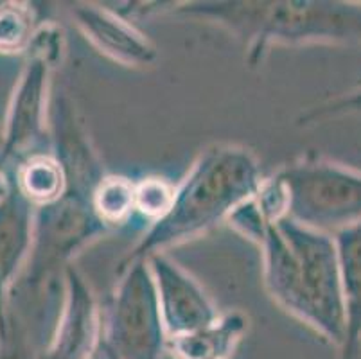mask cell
<instances>
[{"instance_id": "obj_1", "label": "cell", "mask_w": 361, "mask_h": 359, "mask_svg": "<svg viewBox=\"0 0 361 359\" xmlns=\"http://www.w3.org/2000/svg\"><path fill=\"white\" fill-rule=\"evenodd\" d=\"M264 257L266 288L282 309L329 341H345V305L340 262L329 233L282 216L266 219L254 197L228 217Z\"/></svg>"}, {"instance_id": "obj_2", "label": "cell", "mask_w": 361, "mask_h": 359, "mask_svg": "<svg viewBox=\"0 0 361 359\" xmlns=\"http://www.w3.org/2000/svg\"><path fill=\"white\" fill-rule=\"evenodd\" d=\"M261 167L250 150L219 144L203 151L191 173L175 189V200L142 241L119 266V273L137 261H146L167 246L178 245L231 217L261 189Z\"/></svg>"}, {"instance_id": "obj_3", "label": "cell", "mask_w": 361, "mask_h": 359, "mask_svg": "<svg viewBox=\"0 0 361 359\" xmlns=\"http://www.w3.org/2000/svg\"><path fill=\"white\" fill-rule=\"evenodd\" d=\"M178 13L218 22L241 36L250 63L270 45L360 42L361 6L340 2H192Z\"/></svg>"}, {"instance_id": "obj_4", "label": "cell", "mask_w": 361, "mask_h": 359, "mask_svg": "<svg viewBox=\"0 0 361 359\" xmlns=\"http://www.w3.org/2000/svg\"><path fill=\"white\" fill-rule=\"evenodd\" d=\"M286 216L318 232H341L361 223V173L324 158H306L275 176Z\"/></svg>"}, {"instance_id": "obj_5", "label": "cell", "mask_w": 361, "mask_h": 359, "mask_svg": "<svg viewBox=\"0 0 361 359\" xmlns=\"http://www.w3.org/2000/svg\"><path fill=\"white\" fill-rule=\"evenodd\" d=\"M106 229L94 209V196L67 187L56 202L38 210L31 253L13 286L60 281L68 259Z\"/></svg>"}, {"instance_id": "obj_6", "label": "cell", "mask_w": 361, "mask_h": 359, "mask_svg": "<svg viewBox=\"0 0 361 359\" xmlns=\"http://www.w3.org/2000/svg\"><path fill=\"white\" fill-rule=\"evenodd\" d=\"M114 304L108 315L104 345L116 359H164L167 336L160 311L155 276L147 261L131 262L119 273Z\"/></svg>"}, {"instance_id": "obj_7", "label": "cell", "mask_w": 361, "mask_h": 359, "mask_svg": "<svg viewBox=\"0 0 361 359\" xmlns=\"http://www.w3.org/2000/svg\"><path fill=\"white\" fill-rule=\"evenodd\" d=\"M63 51V32L56 25L42 28L29 45V59L13 95L6 130V154L20 153L44 135L49 78Z\"/></svg>"}, {"instance_id": "obj_8", "label": "cell", "mask_w": 361, "mask_h": 359, "mask_svg": "<svg viewBox=\"0 0 361 359\" xmlns=\"http://www.w3.org/2000/svg\"><path fill=\"white\" fill-rule=\"evenodd\" d=\"M159 291L164 327L169 338L214 324L219 316L202 286L164 253L146 259Z\"/></svg>"}, {"instance_id": "obj_9", "label": "cell", "mask_w": 361, "mask_h": 359, "mask_svg": "<svg viewBox=\"0 0 361 359\" xmlns=\"http://www.w3.org/2000/svg\"><path fill=\"white\" fill-rule=\"evenodd\" d=\"M67 298L44 359H92L103 334L96 296L74 266H67Z\"/></svg>"}, {"instance_id": "obj_10", "label": "cell", "mask_w": 361, "mask_h": 359, "mask_svg": "<svg viewBox=\"0 0 361 359\" xmlns=\"http://www.w3.org/2000/svg\"><path fill=\"white\" fill-rule=\"evenodd\" d=\"M72 15L83 35L111 59L128 67H146L157 61L155 45L111 9L75 4Z\"/></svg>"}, {"instance_id": "obj_11", "label": "cell", "mask_w": 361, "mask_h": 359, "mask_svg": "<svg viewBox=\"0 0 361 359\" xmlns=\"http://www.w3.org/2000/svg\"><path fill=\"white\" fill-rule=\"evenodd\" d=\"M54 130L56 160L63 169L67 187L94 196L106 176L75 107L65 95H58L54 101Z\"/></svg>"}, {"instance_id": "obj_12", "label": "cell", "mask_w": 361, "mask_h": 359, "mask_svg": "<svg viewBox=\"0 0 361 359\" xmlns=\"http://www.w3.org/2000/svg\"><path fill=\"white\" fill-rule=\"evenodd\" d=\"M32 237V202L16 187L0 203V322L6 318V293L27 262Z\"/></svg>"}, {"instance_id": "obj_13", "label": "cell", "mask_w": 361, "mask_h": 359, "mask_svg": "<svg viewBox=\"0 0 361 359\" xmlns=\"http://www.w3.org/2000/svg\"><path fill=\"white\" fill-rule=\"evenodd\" d=\"M334 243L345 305V341L341 345V359H354L361 338V223L338 232Z\"/></svg>"}, {"instance_id": "obj_14", "label": "cell", "mask_w": 361, "mask_h": 359, "mask_svg": "<svg viewBox=\"0 0 361 359\" xmlns=\"http://www.w3.org/2000/svg\"><path fill=\"white\" fill-rule=\"evenodd\" d=\"M245 329V316L228 312L207 327L169 338L167 352L173 359H228L241 341Z\"/></svg>"}, {"instance_id": "obj_15", "label": "cell", "mask_w": 361, "mask_h": 359, "mask_svg": "<svg viewBox=\"0 0 361 359\" xmlns=\"http://www.w3.org/2000/svg\"><path fill=\"white\" fill-rule=\"evenodd\" d=\"M18 189L38 205L56 202L67 189V180L56 158L32 157L20 171Z\"/></svg>"}, {"instance_id": "obj_16", "label": "cell", "mask_w": 361, "mask_h": 359, "mask_svg": "<svg viewBox=\"0 0 361 359\" xmlns=\"http://www.w3.org/2000/svg\"><path fill=\"white\" fill-rule=\"evenodd\" d=\"M94 209L106 225L124 221L135 209V183L126 178L106 176L94 193Z\"/></svg>"}, {"instance_id": "obj_17", "label": "cell", "mask_w": 361, "mask_h": 359, "mask_svg": "<svg viewBox=\"0 0 361 359\" xmlns=\"http://www.w3.org/2000/svg\"><path fill=\"white\" fill-rule=\"evenodd\" d=\"M31 15L20 6H0V51L13 52L31 45Z\"/></svg>"}, {"instance_id": "obj_18", "label": "cell", "mask_w": 361, "mask_h": 359, "mask_svg": "<svg viewBox=\"0 0 361 359\" xmlns=\"http://www.w3.org/2000/svg\"><path fill=\"white\" fill-rule=\"evenodd\" d=\"M175 200V189L162 178H147L140 183H135V209L142 216L153 217L159 221L166 216L167 210Z\"/></svg>"}, {"instance_id": "obj_19", "label": "cell", "mask_w": 361, "mask_h": 359, "mask_svg": "<svg viewBox=\"0 0 361 359\" xmlns=\"http://www.w3.org/2000/svg\"><path fill=\"white\" fill-rule=\"evenodd\" d=\"M0 359H36L32 338L13 312H6L0 322Z\"/></svg>"}, {"instance_id": "obj_20", "label": "cell", "mask_w": 361, "mask_h": 359, "mask_svg": "<svg viewBox=\"0 0 361 359\" xmlns=\"http://www.w3.org/2000/svg\"><path fill=\"white\" fill-rule=\"evenodd\" d=\"M11 190H13V187L9 185V182H8V180H6L4 174L0 173V203L4 202L6 197H8L9 194H11Z\"/></svg>"}, {"instance_id": "obj_21", "label": "cell", "mask_w": 361, "mask_h": 359, "mask_svg": "<svg viewBox=\"0 0 361 359\" xmlns=\"http://www.w3.org/2000/svg\"><path fill=\"white\" fill-rule=\"evenodd\" d=\"M110 359H116V358H111V355H110Z\"/></svg>"}]
</instances>
